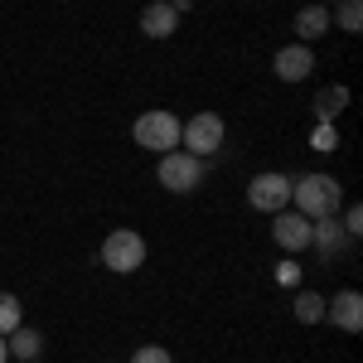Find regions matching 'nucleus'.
<instances>
[{"label": "nucleus", "instance_id": "nucleus-12", "mask_svg": "<svg viewBox=\"0 0 363 363\" xmlns=\"http://www.w3.org/2000/svg\"><path fill=\"white\" fill-rule=\"evenodd\" d=\"M330 5H301L296 10V39L310 44V39H320V34H330Z\"/></svg>", "mask_w": 363, "mask_h": 363}, {"label": "nucleus", "instance_id": "nucleus-21", "mask_svg": "<svg viewBox=\"0 0 363 363\" xmlns=\"http://www.w3.org/2000/svg\"><path fill=\"white\" fill-rule=\"evenodd\" d=\"M277 281H281V286H291V281H301V267H291V262H286V267L277 272Z\"/></svg>", "mask_w": 363, "mask_h": 363}, {"label": "nucleus", "instance_id": "nucleus-13", "mask_svg": "<svg viewBox=\"0 0 363 363\" xmlns=\"http://www.w3.org/2000/svg\"><path fill=\"white\" fill-rule=\"evenodd\" d=\"M310 107H315V121H330V126H335L339 116H344V107H349V87H344V83H335V87H320Z\"/></svg>", "mask_w": 363, "mask_h": 363}, {"label": "nucleus", "instance_id": "nucleus-2", "mask_svg": "<svg viewBox=\"0 0 363 363\" xmlns=\"http://www.w3.org/2000/svg\"><path fill=\"white\" fill-rule=\"evenodd\" d=\"M97 262H102L107 272H116V277H131V272H140V262H145V238L131 233V228H112V233L102 238Z\"/></svg>", "mask_w": 363, "mask_h": 363}, {"label": "nucleus", "instance_id": "nucleus-14", "mask_svg": "<svg viewBox=\"0 0 363 363\" xmlns=\"http://www.w3.org/2000/svg\"><path fill=\"white\" fill-rule=\"evenodd\" d=\"M5 349H10V359L29 363V359H39V354H44V335H39V330H29V325H15V330L5 335Z\"/></svg>", "mask_w": 363, "mask_h": 363}, {"label": "nucleus", "instance_id": "nucleus-9", "mask_svg": "<svg viewBox=\"0 0 363 363\" xmlns=\"http://www.w3.org/2000/svg\"><path fill=\"white\" fill-rule=\"evenodd\" d=\"M272 68H277L281 83H306L310 73H315V54H310V44H301V39H296V44H286V49L277 54V63H272Z\"/></svg>", "mask_w": 363, "mask_h": 363}, {"label": "nucleus", "instance_id": "nucleus-1", "mask_svg": "<svg viewBox=\"0 0 363 363\" xmlns=\"http://www.w3.org/2000/svg\"><path fill=\"white\" fill-rule=\"evenodd\" d=\"M291 203H296V213H306L310 223H315V218H339V208H344V184H339L335 174H325V169L301 174V179H291Z\"/></svg>", "mask_w": 363, "mask_h": 363}, {"label": "nucleus", "instance_id": "nucleus-4", "mask_svg": "<svg viewBox=\"0 0 363 363\" xmlns=\"http://www.w3.org/2000/svg\"><path fill=\"white\" fill-rule=\"evenodd\" d=\"M223 136H228V126H223V116L218 112H199V116H189L184 126H179V140H184V150L189 155H218L223 150Z\"/></svg>", "mask_w": 363, "mask_h": 363}, {"label": "nucleus", "instance_id": "nucleus-8", "mask_svg": "<svg viewBox=\"0 0 363 363\" xmlns=\"http://www.w3.org/2000/svg\"><path fill=\"white\" fill-rule=\"evenodd\" d=\"M325 320L344 330V335H359L363 330V296L359 291H335V301H325Z\"/></svg>", "mask_w": 363, "mask_h": 363}, {"label": "nucleus", "instance_id": "nucleus-19", "mask_svg": "<svg viewBox=\"0 0 363 363\" xmlns=\"http://www.w3.org/2000/svg\"><path fill=\"white\" fill-rule=\"evenodd\" d=\"M131 363H174V359H169V349H160V344H145V349L131 354Z\"/></svg>", "mask_w": 363, "mask_h": 363}, {"label": "nucleus", "instance_id": "nucleus-16", "mask_svg": "<svg viewBox=\"0 0 363 363\" xmlns=\"http://www.w3.org/2000/svg\"><path fill=\"white\" fill-rule=\"evenodd\" d=\"M330 25H339L344 34H359L363 29V0H339L335 15H330Z\"/></svg>", "mask_w": 363, "mask_h": 363}, {"label": "nucleus", "instance_id": "nucleus-7", "mask_svg": "<svg viewBox=\"0 0 363 363\" xmlns=\"http://www.w3.org/2000/svg\"><path fill=\"white\" fill-rule=\"evenodd\" d=\"M310 218L306 213H296V208H281V213H272V238H277L281 252H310Z\"/></svg>", "mask_w": 363, "mask_h": 363}, {"label": "nucleus", "instance_id": "nucleus-20", "mask_svg": "<svg viewBox=\"0 0 363 363\" xmlns=\"http://www.w3.org/2000/svg\"><path fill=\"white\" fill-rule=\"evenodd\" d=\"M344 233H349V238H359V233H363V208H359V203L344 208Z\"/></svg>", "mask_w": 363, "mask_h": 363}, {"label": "nucleus", "instance_id": "nucleus-3", "mask_svg": "<svg viewBox=\"0 0 363 363\" xmlns=\"http://www.w3.org/2000/svg\"><path fill=\"white\" fill-rule=\"evenodd\" d=\"M131 136H136L140 150H155V155H165V150H179V116L165 112V107H150V112H140V116H136Z\"/></svg>", "mask_w": 363, "mask_h": 363}, {"label": "nucleus", "instance_id": "nucleus-15", "mask_svg": "<svg viewBox=\"0 0 363 363\" xmlns=\"http://www.w3.org/2000/svg\"><path fill=\"white\" fill-rule=\"evenodd\" d=\"M291 310H296L301 325H320V320H325V296H320V291H296Z\"/></svg>", "mask_w": 363, "mask_h": 363}, {"label": "nucleus", "instance_id": "nucleus-18", "mask_svg": "<svg viewBox=\"0 0 363 363\" xmlns=\"http://www.w3.org/2000/svg\"><path fill=\"white\" fill-rule=\"evenodd\" d=\"M310 145H315L320 155H335V150H339V126L320 121V126H315V136H310Z\"/></svg>", "mask_w": 363, "mask_h": 363}, {"label": "nucleus", "instance_id": "nucleus-6", "mask_svg": "<svg viewBox=\"0 0 363 363\" xmlns=\"http://www.w3.org/2000/svg\"><path fill=\"white\" fill-rule=\"evenodd\" d=\"M247 203H252V208H262V213H281V208H291V174H281V169H262V174H252Z\"/></svg>", "mask_w": 363, "mask_h": 363}, {"label": "nucleus", "instance_id": "nucleus-22", "mask_svg": "<svg viewBox=\"0 0 363 363\" xmlns=\"http://www.w3.org/2000/svg\"><path fill=\"white\" fill-rule=\"evenodd\" d=\"M5 359H10V349H5V335H0V363H5Z\"/></svg>", "mask_w": 363, "mask_h": 363}, {"label": "nucleus", "instance_id": "nucleus-10", "mask_svg": "<svg viewBox=\"0 0 363 363\" xmlns=\"http://www.w3.org/2000/svg\"><path fill=\"white\" fill-rule=\"evenodd\" d=\"M174 29H179V10H174V5L150 0V5L140 10V34H145V39H169Z\"/></svg>", "mask_w": 363, "mask_h": 363}, {"label": "nucleus", "instance_id": "nucleus-23", "mask_svg": "<svg viewBox=\"0 0 363 363\" xmlns=\"http://www.w3.org/2000/svg\"><path fill=\"white\" fill-rule=\"evenodd\" d=\"M165 5H174V0H165Z\"/></svg>", "mask_w": 363, "mask_h": 363}, {"label": "nucleus", "instance_id": "nucleus-11", "mask_svg": "<svg viewBox=\"0 0 363 363\" xmlns=\"http://www.w3.org/2000/svg\"><path fill=\"white\" fill-rule=\"evenodd\" d=\"M344 242H349V233H344L339 218H315V228H310V247L320 252V257L335 262L339 252H344Z\"/></svg>", "mask_w": 363, "mask_h": 363}, {"label": "nucleus", "instance_id": "nucleus-17", "mask_svg": "<svg viewBox=\"0 0 363 363\" xmlns=\"http://www.w3.org/2000/svg\"><path fill=\"white\" fill-rule=\"evenodd\" d=\"M15 325H25V310H20V301L10 291H0V335H10Z\"/></svg>", "mask_w": 363, "mask_h": 363}, {"label": "nucleus", "instance_id": "nucleus-5", "mask_svg": "<svg viewBox=\"0 0 363 363\" xmlns=\"http://www.w3.org/2000/svg\"><path fill=\"white\" fill-rule=\"evenodd\" d=\"M155 174H160V184H165L169 194H194L199 179H203V160L189 155V150H165Z\"/></svg>", "mask_w": 363, "mask_h": 363}]
</instances>
